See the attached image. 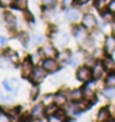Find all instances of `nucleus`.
<instances>
[{
	"mask_svg": "<svg viewBox=\"0 0 115 122\" xmlns=\"http://www.w3.org/2000/svg\"><path fill=\"white\" fill-rule=\"evenodd\" d=\"M76 78L80 82H88L92 78V70H90L88 67H79V70L76 71Z\"/></svg>",
	"mask_w": 115,
	"mask_h": 122,
	"instance_id": "nucleus-1",
	"label": "nucleus"
},
{
	"mask_svg": "<svg viewBox=\"0 0 115 122\" xmlns=\"http://www.w3.org/2000/svg\"><path fill=\"white\" fill-rule=\"evenodd\" d=\"M86 27H76L74 34H75V39L78 43L80 44H84V42L88 40V32L86 31Z\"/></svg>",
	"mask_w": 115,
	"mask_h": 122,
	"instance_id": "nucleus-2",
	"label": "nucleus"
},
{
	"mask_svg": "<svg viewBox=\"0 0 115 122\" xmlns=\"http://www.w3.org/2000/svg\"><path fill=\"white\" fill-rule=\"evenodd\" d=\"M42 66H43V68L47 72H55L59 68V63H58V61H55L54 58H47V59H44Z\"/></svg>",
	"mask_w": 115,
	"mask_h": 122,
	"instance_id": "nucleus-3",
	"label": "nucleus"
},
{
	"mask_svg": "<svg viewBox=\"0 0 115 122\" xmlns=\"http://www.w3.org/2000/svg\"><path fill=\"white\" fill-rule=\"evenodd\" d=\"M46 70H44L43 67L40 68V67H36V68H34V71H32V74H31V81H32L34 83H40L42 81H43L44 78H46Z\"/></svg>",
	"mask_w": 115,
	"mask_h": 122,
	"instance_id": "nucleus-4",
	"label": "nucleus"
},
{
	"mask_svg": "<svg viewBox=\"0 0 115 122\" xmlns=\"http://www.w3.org/2000/svg\"><path fill=\"white\" fill-rule=\"evenodd\" d=\"M3 86L4 89L7 90V91H10V93H14V91H18L19 89V81L15 78H11V79H4L3 81Z\"/></svg>",
	"mask_w": 115,
	"mask_h": 122,
	"instance_id": "nucleus-5",
	"label": "nucleus"
},
{
	"mask_svg": "<svg viewBox=\"0 0 115 122\" xmlns=\"http://www.w3.org/2000/svg\"><path fill=\"white\" fill-rule=\"evenodd\" d=\"M104 51L107 55H111L114 54L115 51V36L114 35H110L106 38V42H104Z\"/></svg>",
	"mask_w": 115,
	"mask_h": 122,
	"instance_id": "nucleus-6",
	"label": "nucleus"
},
{
	"mask_svg": "<svg viewBox=\"0 0 115 122\" xmlns=\"http://www.w3.org/2000/svg\"><path fill=\"white\" fill-rule=\"evenodd\" d=\"M82 23H83V27H86L87 30H94L95 27H96V19L90 14H87V15L83 16Z\"/></svg>",
	"mask_w": 115,
	"mask_h": 122,
	"instance_id": "nucleus-7",
	"label": "nucleus"
},
{
	"mask_svg": "<svg viewBox=\"0 0 115 122\" xmlns=\"http://www.w3.org/2000/svg\"><path fill=\"white\" fill-rule=\"evenodd\" d=\"M32 71H34V63L31 62V59H27V61H24V63H23V66H22L23 76H24V78H28V76H31Z\"/></svg>",
	"mask_w": 115,
	"mask_h": 122,
	"instance_id": "nucleus-8",
	"label": "nucleus"
},
{
	"mask_svg": "<svg viewBox=\"0 0 115 122\" xmlns=\"http://www.w3.org/2000/svg\"><path fill=\"white\" fill-rule=\"evenodd\" d=\"M83 97L86 98L87 101L94 99V97H95V83H88V85H86V87L83 90Z\"/></svg>",
	"mask_w": 115,
	"mask_h": 122,
	"instance_id": "nucleus-9",
	"label": "nucleus"
},
{
	"mask_svg": "<svg viewBox=\"0 0 115 122\" xmlns=\"http://www.w3.org/2000/svg\"><path fill=\"white\" fill-rule=\"evenodd\" d=\"M104 66L103 63H95L92 67V78L94 79H101L104 74Z\"/></svg>",
	"mask_w": 115,
	"mask_h": 122,
	"instance_id": "nucleus-10",
	"label": "nucleus"
},
{
	"mask_svg": "<svg viewBox=\"0 0 115 122\" xmlns=\"http://www.w3.org/2000/svg\"><path fill=\"white\" fill-rule=\"evenodd\" d=\"M66 19H67V20H70V22H72V23L79 22L80 12L78 11V10H72V8H70V10H67V11H66Z\"/></svg>",
	"mask_w": 115,
	"mask_h": 122,
	"instance_id": "nucleus-11",
	"label": "nucleus"
},
{
	"mask_svg": "<svg viewBox=\"0 0 115 122\" xmlns=\"http://www.w3.org/2000/svg\"><path fill=\"white\" fill-rule=\"evenodd\" d=\"M44 114H46V110H44V106H43V105H36L35 107L32 109V113H31L32 118H35V119L43 118Z\"/></svg>",
	"mask_w": 115,
	"mask_h": 122,
	"instance_id": "nucleus-12",
	"label": "nucleus"
},
{
	"mask_svg": "<svg viewBox=\"0 0 115 122\" xmlns=\"http://www.w3.org/2000/svg\"><path fill=\"white\" fill-rule=\"evenodd\" d=\"M68 42H70V38H68L67 34H64V32L58 34V36H56V44L59 47H66L67 44H68Z\"/></svg>",
	"mask_w": 115,
	"mask_h": 122,
	"instance_id": "nucleus-13",
	"label": "nucleus"
},
{
	"mask_svg": "<svg viewBox=\"0 0 115 122\" xmlns=\"http://www.w3.org/2000/svg\"><path fill=\"white\" fill-rule=\"evenodd\" d=\"M48 122H64V113L58 110L56 113L48 115Z\"/></svg>",
	"mask_w": 115,
	"mask_h": 122,
	"instance_id": "nucleus-14",
	"label": "nucleus"
},
{
	"mask_svg": "<svg viewBox=\"0 0 115 122\" xmlns=\"http://www.w3.org/2000/svg\"><path fill=\"white\" fill-rule=\"evenodd\" d=\"M98 121L99 122L110 121V110L107 107H103L99 110V113H98Z\"/></svg>",
	"mask_w": 115,
	"mask_h": 122,
	"instance_id": "nucleus-15",
	"label": "nucleus"
},
{
	"mask_svg": "<svg viewBox=\"0 0 115 122\" xmlns=\"http://www.w3.org/2000/svg\"><path fill=\"white\" fill-rule=\"evenodd\" d=\"M4 20H5V23H7V25L10 28H14L16 25V18L12 14H5L4 15Z\"/></svg>",
	"mask_w": 115,
	"mask_h": 122,
	"instance_id": "nucleus-16",
	"label": "nucleus"
},
{
	"mask_svg": "<svg viewBox=\"0 0 115 122\" xmlns=\"http://www.w3.org/2000/svg\"><path fill=\"white\" fill-rule=\"evenodd\" d=\"M42 51H43V55H46L47 58H54L55 55L58 54L56 50H55V48H54L52 46H46Z\"/></svg>",
	"mask_w": 115,
	"mask_h": 122,
	"instance_id": "nucleus-17",
	"label": "nucleus"
},
{
	"mask_svg": "<svg viewBox=\"0 0 115 122\" xmlns=\"http://www.w3.org/2000/svg\"><path fill=\"white\" fill-rule=\"evenodd\" d=\"M27 5H28V0H14V7L20 11L27 10Z\"/></svg>",
	"mask_w": 115,
	"mask_h": 122,
	"instance_id": "nucleus-18",
	"label": "nucleus"
},
{
	"mask_svg": "<svg viewBox=\"0 0 115 122\" xmlns=\"http://www.w3.org/2000/svg\"><path fill=\"white\" fill-rule=\"evenodd\" d=\"M103 66H104V68L106 70H108V71H114L115 70V61L114 59H111V58H106L103 61Z\"/></svg>",
	"mask_w": 115,
	"mask_h": 122,
	"instance_id": "nucleus-19",
	"label": "nucleus"
},
{
	"mask_svg": "<svg viewBox=\"0 0 115 122\" xmlns=\"http://www.w3.org/2000/svg\"><path fill=\"white\" fill-rule=\"evenodd\" d=\"M67 102V97H66L63 93H59L55 95V105H58V106H63V105Z\"/></svg>",
	"mask_w": 115,
	"mask_h": 122,
	"instance_id": "nucleus-20",
	"label": "nucleus"
},
{
	"mask_svg": "<svg viewBox=\"0 0 115 122\" xmlns=\"http://www.w3.org/2000/svg\"><path fill=\"white\" fill-rule=\"evenodd\" d=\"M70 98L72 101H75V102H79L83 98V91L82 90H72L71 94H70Z\"/></svg>",
	"mask_w": 115,
	"mask_h": 122,
	"instance_id": "nucleus-21",
	"label": "nucleus"
},
{
	"mask_svg": "<svg viewBox=\"0 0 115 122\" xmlns=\"http://www.w3.org/2000/svg\"><path fill=\"white\" fill-rule=\"evenodd\" d=\"M70 59H71V54L68 51H63V52L58 54V62H67L68 63Z\"/></svg>",
	"mask_w": 115,
	"mask_h": 122,
	"instance_id": "nucleus-22",
	"label": "nucleus"
},
{
	"mask_svg": "<svg viewBox=\"0 0 115 122\" xmlns=\"http://www.w3.org/2000/svg\"><path fill=\"white\" fill-rule=\"evenodd\" d=\"M12 66V62L11 59L7 56V55H4V56H0V67H4V68H8Z\"/></svg>",
	"mask_w": 115,
	"mask_h": 122,
	"instance_id": "nucleus-23",
	"label": "nucleus"
},
{
	"mask_svg": "<svg viewBox=\"0 0 115 122\" xmlns=\"http://www.w3.org/2000/svg\"><path fill=\"white\" fill-rule=\"evenodd\" d=\"M102 93H103V95L106 98H114L115 97V87H107V89H104Z\"/></svg>",
	"mask_w": 115,
	"mask_h": 122,
	"instance_id": "nucleus-24",
	"label": "nucleus"
},
{
	"mask_svg": "<svg viewBox=\"0 0 115 122\" xmlns=\"http://www.w3.org/2000/svg\"><path fill=\"white\" fill-rule=\"evenodd\" d=\"M106 85H107V87H115V72H111L106 78Z\"/></svg>",
	"mask_w": 115,
	"mask_h": 122,
	"instance_id": "nucleus-25",
	"label": "nucleus"
},
{
	"mask_svg": "<svg viewBox=\"0 0 115 122\" xmlns=\"http://www.w3.org/2000/svg\"><path fill=\"white\" fill-rule=\"evenodd\" d=\"M32 42L35 44H40L44 42V36L43 35H39V34H35V35H32Z\"/></svg>",
	"mask_w": 115,
	"mask_h": 122,
	"instance_id": "nucleus-26",
	"label": "nucleus"
},
{
	"mask_svg": "<svg viewBox=\"0 0 115 122\" xmlns=\"http://www.w3.org/2000/svg\"><path fill=\"white\" fill-rule=\"evenodd\" d=\"M0 122H11L10 115H8L4 110H0Z\"/></svg>",
	"mask_w": 115,
	"mask_h": 122,
	"instance_id": "nucleus-27",
	"label": "nucleus"
},
{
	"mask_svg": "<svg viewBox=\"0 0 115 122\" xmlns=\"http://www.w3.org/2000/svg\"><path fill=\"white\" fill-rule=\"evenodd\" d=\"M5 55H7V56L10 58V59H11V62H12V63H16V62H18V55L15 54L14 51L8 50L7 52H5Z\"/></svg>",
	"mask_w": 115,
	"mask_h": 122,
	"instance_id": "nucleus-28",
	"label": "nucleus"
},
{
	"mask_svg": "<svg viewBox=\"0 0 115 122\" xmlns=\"http://www.w3.org/2000/svg\"><path fill=\"white\" fill-rule=\"evenodd\" d=\"M42 55H43V51H39L36 55H32V56H31V62H32L34 65H38L40 62V56H42Z\"/></svg>",
	"mask_w": 115,
	"mask_h": 122,
	"instance_id": "nucleus-29",
	"label": "nucleus"
},
{
	"mask_svg": "<svg viewBox=\"0 0 115 122\" xmlns=\"http://www.w3.org/2000/svg\"><path fill=\"white\" fill-rule=\"evenodd\" d=\"M11 4H14L12 0H0V5H1V7H8V5H11Z\"/></svg>",
	"mask_w": 115,
	"mask_h": 122,
	"instance_id": "nucleus-30",
	"label": "nucleus"
},
{
	"mask_svg": "<svg viewBox=\"0 0 115 122\" xmlns=\"http://www.w3.org/2000/svg\"><path fill=\"white\" fill-rule=\"evenodd\" d=\"M108 11L112 12V14H115V0H112V1H110V4H108Z\"/></svg>",
	"mask_w": 115,
	"mask_h": 122,
	"instance_id": "nucleus-31",
	"label": "nucleus"
},
{
	"mask_svg": "<svg viewBox=\"0 0 115 122\" xmlns=\"http://www.w3.org/2000/svg\"><path fill=\"white\" fill-rule=\"evenodd\" d=\"M96 4H98V7L101 8V10H103V5H104V4H107V5H108V4H110V1H108V0H99Z\"/></svg>",
	"mask_w": 115,
	"mask_h": 122,
	"instance_id": "nucleus-32",
	"label": "nucleus"
},
{
	"mask_svg": "<svg viewBox=\"0 0 115 122\" xmlns=\"http://www.w3.org/2000/svg\"><path fill=\"white\" fill-rule=\"evenodd\" d=\"M0 102H12V98H10V97H3V95H0Z\"/></svg>",
	"mask_w": 115,
	"mask_h": 122,
	"instance_id": "nucleus-33",
	"label": "nucleus"
},
{
	"mask_svg": "<svg viewBox=\"0 0 115 122\" xmlns=\"http://www.w3.org/2000/svg\"><path fill=\"white\" fill-rule=\"evenodd\" d=\"M62 3H63V7H70V5H71L72 3H74V0H63V1H62Z\"/></svg>",
	"mask_w": 115,
	"mask_h": 122,
	"instance_id": "nucleus-34",
	"label": "nucleus"
},
{
	"mask_svg": "<svg viewBox=\"0 0 115 122\" xmlns=\"http://www.w3.org/2000/svg\"><path fill=\"white\" fill-rule=\"evenodd\" d=\"M7 44V38H4V36H0V47H4Z\"/></svg>",
	"mask_w": 115,
	"mask_h": 122,
	"instance_id": "nucleus-35",
	"label": "nucleus"
},
{
	"mask_svg": "<svg viewBox=\"0 0 115 122\" xmlns=\"http://www.w3.org/2000/svg\"><path fill=\"white\" fill-rule=\"evenodd\" d=\"M54 3H55V0H44V4H46L47 7L51 5V4H54Z\"/></svg>",
	"mask_w": 115,
	"mask_h": 122,
	"instance_id": "nucleus-36",
	"label": "nucleus"
},
{
	"mask_svg": "<svg viewBox=\"0 0 115 122\" xmlns=\"http://www.w3.org/2000/svg\"><path fill=\"white\" fill-rule=\"evenodd\" d=\"M3 18H4V15H3V12L0 11V20H1V19H3Z\"/></svg>",
	"mask_w": 115,
	"mask_h": 122,
	"instance_id": "nucleus-37",
	"label": "nucleus"
},
{
	"mask_svg": "<svg viewBox=\"0 0 115 122\" xmlns=\"http://www.w3.org/2000/svg\"><path fill=\"white\" fill-rule=\"evenodd\" d=\"M79 1H80V3H86L87 0H79Z\"/></svg>",
	"mask_w": 115,
	"mask_h": 122,
	"instance_id": "nucleus-38",
	"label": "nucleus"
},
{
	"mask_svg": "<svg viewBox=\"0 0 115 122\" xmlns=\"http://www.w3.org/2000/svg\"><path fill=\"white\" fill-rule=\"evenodd\" d=\"M108 122H115V119H111V121H108Z\"/></svg>",
	"mask_w": 115,
	"mask_h": 122,
	"instance_id": "nucleus-39",
	"label": "nucleus"
}]
</instances>
